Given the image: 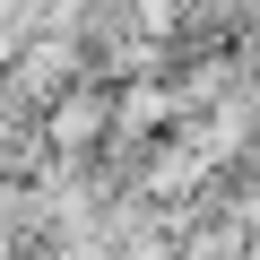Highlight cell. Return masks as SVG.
Masks as SVG:
<instances>
[{"instance_id":"6da1fadb","label":"cell","mask_w":260,"mask_h":260,"mask_svg":"<svg viewBox=\"0 0 260 260\" xmlns=\"http://www.w3.org/2000/svg\"><path fill=\"white\" fill-rule=\"evenodd\" d=\"M104 121H113V95H104V87H78V95L52 113V148H87Z\"/></svg>"},{"instance_id":"7a4b0ae2","label":"cell","mask_w":260,"mask_h":260,"mask_svg":"<svg viewBox=\"0 0 260 260\" xmlns=\"http://www.w3.org/2000/svg\"><path fill=\"white\" fill-rule=\"evenodd\" d=\"M70 61H78V52H70L61 35H52V44H26V61H18V87H35V95H52V78H61Z\"/></svg>"},{"instance_id":"3957f363","label":"cell","mask_w":260,"mask_h":260,"mask_svg":"<svg viewBox=\"0 0 260 260\" xmlns=\"http://www.w3.org/2000/svg\"><path fill=\"white\" fill-rule=\"evenodd\" d=\"M200 165H208V156L182 139V148H165V156L148 165V191H191V182H200Z\"/></svg>"},{"instance_id":"277c9868","label":"cell","mask_w":260,"mask_h":260,"mask_svg":"<svg viewBox=\"0 0 260 260\" xmlns=\"http://www.w3.org/2000/svg\"><path fill=\"white\" fill-rule=\"evenodd\" d=\"M174 113V87H130L121 95V121H165Z\"/></svg>"}]
</instances>
